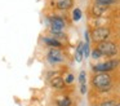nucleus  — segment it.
<instances>
[{
  "label": "nucleus",
  "mask_w": 120,
  "mask_h": 106,
  "mask_svg": "<svg viewBox=\"0 0 120 106\" xmlns=\"http://www.w3.org/2000/svg\"><path fill=\"white\" fill-rule=\"evenodd\" d=\"M92 84L99 92H107V90L111 89L112 85L111 75L109 72H97L92 79Z\"/></svg>",
  "instance_id": "obj_1"
},
{
  "label": "nucleus",
  "mask_w": 120,
  "mask_h": 106,
  "mask_svg": "<svg viewBox=\"0 0 120 106\" xmlns=\"http://www.w3.org/2000/svg\"><path fill=\"white\" fill-rule=\"evenodd\" d=\"M96 48L101 52L102 56H107V57H114V56H116L117 52H119L117 45L114 41H110V40H105V41L98 43Z\"/></svg>",
  "instance_id": "obj_2"
},
{
  "label": "nucleus",
  "mask_w": 120,
  "mask_h": 106,
  "mask_svg": "<svg viewBox=\"0 0 120 106\" xmlns=\"http://www.w3.org/2000/svg\"><path fill=\"white\" fill-rule=\"evenodd\" d=\"M48 22H49L50 34L63 32V28H65V26H66V22L61 16H49V17H48Z\"/></svg>",
  "instance_id": "obj_3"
},
{
  "label": "nucleus",
  "mask_w": 120,
  "mask_h": 106,
  "mask_svg": "<svg viewBox=\"0 0 120 106\" xmlns=\"http://www.w3.org/2000/svg\"><path fill=\"white\" fill-rule=\"evenodd\" d=\"M111 35V30L106 26H102V27H97L92 31V40L94 43H101V41H105L110 38Z\"/></svg>",
  "instance_id": "obj_4"
},
{
  "label": "nucleus",
  "mask_w": 120,
  "mask_h": 106,
  "mask_svg": "<svg viewBox=\"0 0 120 106\" xmlns=\"http://www.w3.org/2000/svg\"><path fill=\"white\" fill-rule=\"evenodd\" d=\"M65 56H63V52L58 48H50L47 53V61L49 65H58L62 63Z\"/></svg>",
  "instance_id": "obj_5"
},
{
  "label": "nucleus",
  "mask_w": 120,
  "mask_h": 106,
  "mask_svg": "<svg viewBox=\"0 0 120 106\" xmlns=\"http://www.w3.org/2000/svg\"><path fill=\"white\" fill-rule=\"evenodd\" d=\"M120 61L119 59H110L107 62H103V63H98L96 66H93V71L96 72H109L111 70L116 69L119 66Z\"/></svg>",
  "instance_id": "obj_6"
},
{
  "label": "nucleus",
  "mask_w": 120,
  "mask_h": 106,
  "mask_svg": "<svg viewBox=\"0 0 120 106\" xmlns=\"http://www.w3.org/2000/svg\"><path fill=\"white\" fill-rule=\"evenodd\" d=\"M107 8H109V7H105V5H101V4L94 3V4L92 5L90 13H92V16H93V17H101V16L107 10Z\"/></svg>",
  "instance_id": "obj_7"
},
{
  "label": "nucleus",
  "mask_w": 120,
  "mask_h": 106,
  "mask_svg": "<svg viewBox=\"0 0 120 106\" xmlns=\"http://www.w3.org/2000/svg\"><path fill=\"white\" fill-rule=\"evenodd\" d=\"M72 0H54V7L58 10H67L72 7Z\"/></svg>",
  "instance_id": "obj_8"
},
{
  "label": "nucleus",
  "mask_w": 120,
  "mask_h": 106,
  "mask_svg": "<svg viewBox=\"0 0 120 106\" xmlns=\"http://www.w3.org/2000/svg\"><path fill=\"white\" fill-rule=\"evenodd\" d=\"M43 41L45 43V45H48L49 48H62V41L57 40V39L52 38V36H47L43 39Z\"/></svg>",
  "instance_id": "obj_9"
},
{
  "label": "nucleus",
  "mask_w": 120,
  "mask_h": 106,
  "mask_svg": "<svg viewBox=\"0 0 120 106\" xmlns=\"http://www.w3.org/2000/svg\"><path fill=\"white\" fill-rule=\"evenodd\" d=\"M50 85H52L54 89H63L66 85L65 80H63L62 76H53L50 79Z\"/></svg>",
  "instance_id": "obj_10"
},
{
  "label": "nucleus",
  "mask_w": 120,
  "mask_h": 106,
  "mask_svg": "<svg viewBox=\"0 0 120 106\" xmlns=\"http://www.w3.org/2000/svg\"><path fill=\"white\" fill-rule=\"evenodd\" d=\"M84 57V43H80L78 47H76L75 51V61L76 62H81Z\"/></svg>",
  "instance_id": "obj_11"
},
{
  "label": "nucleus",
  "mask_w": 120,
  "mask_h": 106,
  "mask_svg": "<svg viewBox=\"0 0 120 106\" xmlns=\"http://www.w3.org/2000/svg\"><path fill=\"white\" fill-rule=\"evenodd\" d=\"M56 103H57V106H71V98L67 97V96H62L61 98H58L57 101H56Z\"/></svg>",
  "instance_id": "obj_12"
},
{
  "label": "nucleus",
  "mask_w": 120,
  "mask_h": 106,
  "mask_svg": "<svg viewBox=\"0 0 120 106\" xmlns=\"http://www.w3.org/2000/svg\"><path fill=\"white\" fill-rule=\"evenodd\" d=\"M94 3L101 4V5H105V7H110V5L115 4V3H116V0H94Z\"/></svg>",
  "instance_id": "obj_13"
},
{
  "label": "nucleus",
  "mask_w": 120,
  "mask_h": 106,
  "mask_svg": "<svg viewBox=\"0 0 120 106\" xmlns=\"http://www.w3.org/2000/svg\"><path fill=\"white\" fill-rule=\"evenodd\" d=\"M80 18H81V10L79 9V8L74 9V12H72V20L74 21H79Z\"/></svg>",
  "instance_id": "obj_14"
},
{
  "label": "nucleus",
  "mask_w": 120,
  "mask_h": 106,
  "mask_svg": "<svg viewBox=\"0 0 120 106\" xmlns=\"http://www.w3.org/2000/svg\"><path fill=\"white\" fill-rule=\"evenodd\" d=\"M92 57H93L94 59H97V58H101L102 54H101V52H99L97 48H94L93 51H92Z\"/></svg>",
  "instance_id": "obj_15"
},
{
  "label": "nucleus",
  "mask_w": 120,
  "mask_h": 106,
  "mask_svg": "<svg viewBox=\"0 0 120 106\" xmlns=\"http://www.w3.org/2000/svg\"><path fill=\"white\" fill-rule=\"evenodd\" d=\"M115 105H116V102H115L114 100H106V101H103V102H101L99 106H115Z\"/></svg>",
  "instance_id": "obj_16"
},
{
  "label": "nucleus",
  "mask_w": 120,
  "mask_h": 106,
  "mask_svg": "<svg viewBox=\"0 0 120 106\" xmlns=\"http://www.w3.org/2000/svg\"><path fill=\"white\" fill-rule=\"evenodd\" d=\"M63 80H65L66 84H71V83L74 82V75L72 74H67L66 78H63Z\"/></svg>",
  "instance_id": "obj_17"
},
{
  "label": "nucleus",
  "mask_w": 120,
  "mask_h": 106,
  "mask_svg": "<svg viewBox=\"0 0 120 106\" xmlns=\"http://www.w3.org/2000/svg\"><path fill=\"white\" fill-rule=\"evenodd\" d=\"M79 82L80 84H85V71H81L79 75Z\"/></svg>",
  "instance_id": "obj_18"
},
{
  "label": "nucleus",
  "mask_w": 120,
  "mask_h": 106,
  "mask_svg": "<svg viewBox=\"0 0 120 106\" xmlns=\"http://www.w3.org/2000/svg\"><path fill=\"white\" fill-rule=\"evenodd\" d=\"M89 53H90V52H89V44H88V43H85V44H84V56L88 57V56H89Z\"/></svg>",
  "instance_id": "obj_19"
},
{
  "label": "nucleus",
  "mask_w": 120,
  "mask_h": 106,
  "mask_svg": "<svg viewBox=\"0 0 120 106\" xmlns=\"http://www.w3.org/2000/svg\"><path fill=\"white\" fill-rule=\"evenodd\" d=\"M80 92L83 93V94L86 92V85L85 84H80Z\"/></svg>",
  "instance_id": "obj_20"
},
{
  "label": "nucleus",
  "mask_w": 120,
  "mask_h": 106,
  "mask_svg": "<svg viewBox=\"0 0 120 106\" xmlns=\"http://www.w3.org/2000/svg\"><path fill=\"white\" fill-rule=\"evenodd\" d=\"M115 106H120V102H119V103H116V105H115Z\"/></svg>",
  "instance_id": "obj_21"
}]
</instances>
